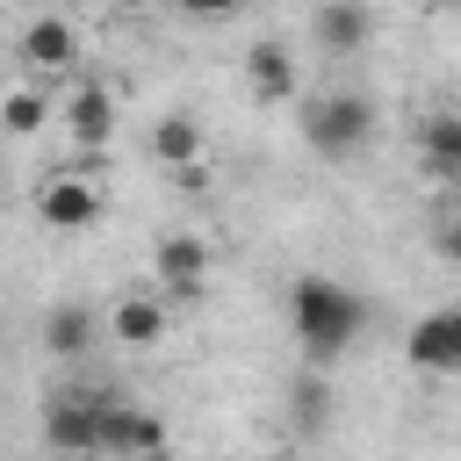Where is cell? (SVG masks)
<instances>
[{
	"label": "cell",
	"mask_w": 461,
	"mask_h": 461,
	"mask_svg": "<svg viewBox=\"0 0 461 461\" xmlns=\"http://www.w3.org/2000/svg\"><path fill=\"white\" fill-rule=\"evenodd\" d=\"M50 115H58V101H50L43 86H7V94H0V130H7V137H36Z\"/></svg>",
	"instance_id": "obj_16"
},
{
	"label": "cell",
	"mask_w": 461,
	"mask_h": 461,
	"mask_svg": "<svg viewBox=\"0 0 461 461\" xmlns=\"http://www.w3.org/2000/svg\"><path fill=\"white\" fill-rule=\"evenodd\" d=\"M58 122H65V137H72L79 151H101V144H115V86H101V79H79V86L58 101Z\"/></svg>",
	"instance_id": "obj_5"
},
{
	"label": "cell",
	"mask_w": 461,
	"mask_h": 461,
	"mask_svg": "<svg viewBox=\"0 0 461 461\" xmlns=\"http://www.w3.org/2000/svg\"><path fill=\"white\" fill-rule=\"evenodd\" d=\"M94 454H115V461H144V454H166V425L151 411H137L130 396L101 389V447Z\"/></svg>",
	"instance_id": "obj_3"
},
{
	"label": "cell",
	"mask_w": 461,
	"mask_h": 461,
	"mask_svg": "<svg viewBox=\"0 0 461 461\" xmlns=\"http://www.w3.org/2000/svg\"><path fill=\"white\" fill-rule=\"evenodd\" d=\"M115 7H130V14H137V7H158V0H115Z\"/></svg>",
	"instance_id": "obj_20"
},
{
	"label": "cell",
	"mask_w": 461,
	"mask_h": 461,
	"mask_svg": "<svg viewBox=\"0 0 461 461\" xmlns=\"http://www.w3.org/2000/svg\"><path fill=\"white\" fill-rule=\"evenodd\" d=\"M151 274H158V288H173L180 303H194L209 288V245L194 230H166L158 252H151Z\"/></svg>",
	"instance_id": "obj_7"
},
{
	"label": "cell",
	"mask_w": 461,
	"mask_h": 461,
	"mask_svg": "<svg viewBox=\"0 0 461 461\" xmlns=\"http://www.w3.org/2000/svg\"><path fill=\"white\" fill-rule=\"evenodd\" d=\"M403 360L425 367V375H454V367H461V310H432V317H418L411 339H403Z\"/></svg>",
	"instance_id": "obj_9"
},
{
	"label": "cell",
	"mask_w": 461,
	"mask_h": 461,
	"mask_svg": "<svg viewBox=\"0 0 461 461\" xmlns=\"http://www.w3.org/2000/svg\"><path fill=\"white\" fill-rule=\"evenodd\" d=\"M43 439L58 454H94L101 447V389H58L43 403Z\"/></svg>",
	"instance_id": "obj_4"
},
{
	"label": "cell",
	"mask_w": 461,
	"mask_h": 461,
	"mask_svg": "<svg viewBox=\"0 0 461 461\" xmlns=\"http://www.w3.org/2000/svg\"><path fill=\"white\" fill-rule=\"evenodd\" d=\"M94 339H101V317H94L86 303H58V310L43 317V346H50L58 360H79Z\"/></svg>",
	"instance_id": "obj_14"
},
{
	"label": "cell",
	"mask_w": 461,
	"mask_h": 461,
	"mask_svg": "<svg viewBox=\"0 0 461 461\" xmlns=\"http://www.w3.org/2000/svg\"><path fill=\"white\" fill-rule=\"evenodd\" d=\"M367 36H375L367 0H317V43H324L331 58H353Z\"/></svg>",
	"instance_id": "obj_12"
},
{
	"label": "cell",
	"mask_w": 461,
	"mask_h": 461,
	"mask_svg": "<svg viewBox=\"0 0 461 461\" xmlns=\"http://www.w3.org/2000/svg\"><path fill=\"white\" fill-rule=\"evenodd\" d=\"M375 137V101L367 94H317L310 108H303V144L317 151V158H353L360 144Z\"/></svg>",
	"instance_id": "obj_2"
},
{
	"label": "cell",
	"mask_w": 461,
	"mask_h": 461,
	"mask_svg": "<svg viewBox=\"0 0 461 461\" xmlns=\"http://www.w3.org/2000/svg\"><path fill=\"white\" fill-rule=\"evenodd\" d=\"M288 324H295L303 360L324 375L331 360H346V353L360 346V331H367V295L346 288V281H331V274H295V281H288Z\"/></svg>",
	"instance_id": "obj_1"
},
{
	"label": "cell",
	"mask_w": 461,
	"mask_h": 461,
	"mask_svg": "<svg viewBox=\"0 0 461 461\" xmlns=\"http://www.w3.org/2000/svg\"><path fill=\"white\" fill-rule=\"evenodd\" d=\"M144 461H173V454H144Z\"/></svg>",
	"instance_id": "obj_22"
},
{
	"label": "cell",
	"mask_w": 461,
	"mask_h": 461,
	"mask_svg": "<svg viewBox=\"0 0 461 461\" xmlns=\"http://www.w3.org/2000/svg\"><path fill=\"white\" fill-rule=\"evenodd\" d=\"M324 403H331V389H324V375L310 367V375L295 382V411H303V425H324Z\"/></svg>",
	"instance_id": "obj_17"
},
{
	"label": "cell",
	"mask_w": 461,
	"mask_h": 461,
	"mask_svg": "<svg viewBox=\"0 0 461 461\" xmlns=\"http://www.w3.org/2000/svg\"><path fill=\"white\" fill-rule=\"evenodd\" d=\"M166 7H180V14H194V22H223V14H238L245 0H166Z\"/></svg>",
	"instance_id": "obj_18"
},
{
	"label": "cell",
	"mask_w": 461,
	"mask_h": 461,
	"mask_svg": "<svg viewBox=\"0 0 461 461\" xmlns=\"http://www.w3.org/2000/svg\"><path fill=\"white\" fill-rule=\"evenodd\" d=\"M425 166H432V180H454L461 173V115L454 108H432L425 115Z\"/></svg>",
	"instance_id": "obj_15"
},
{
	"label": "cell",
	"mask_w": 461,
	"mask_h": 461,
	"mask_svg": "<svg viewBox=\"0 0 461 461\" xmlns=\"http://www.w3.org/2000/svg\"><path fill=\"white\" fill-rule=\"evenodd\" d=\"M166 180H173L180 194H202V187H209V158H194V166H173Z\"/></svg>",
	"instance_id": "obj_19"
},
{
	"label": "cell",
	"mask_w": 461,
	"mask_h": 461,
	"mask_svg": "<svg viewBox=\"0 0 461 461\" xmlns=\"http://www.w3.org/2000/svg\"><path fill=\"white\" fill-rule=\"evenodd\" d=\"M166 324H173V310L158 303V288H130V295L108 310V331H115V346H130V353L158 346V339H166Z\"/></svg>",
	"instance_id": "obj_10"
},
{
	"label": "cell",
	"mask_w": 461,
	"mask_h": 461,
	"mask_svg": "<svg viewBox=\"0 0 461 461\" xmlns=\"http://www.w3.org/2000/svg\"><path fill=\"white\" fill-rule=\"evenodd\" d=\"M259 461H295V454H259Z\"/></svg>",
	"instance_id": "obj_21"
},
{
	"label": "cell",
	"mask_w": 461,
	"mask_h": 461,
	"mask_svg": "<svg viewBox=\"0 0 461 461\" xmlns=\"http://www.w3.org/2000/svg\"><path fill=\"white\" fill-rule=\"evenodd\" d=\"M151 158L173 173V166H194V158H209L202 151V122L187 115V108H173V115H158L151 122Z\"/></svg>",
	"instance_id": "obj_13"
},
{
	"label": "cell",
	"mask_w": 461,
	"mask_h": 461,
	"mask_svg": "<svg viewBox=\"0 0 461 461\" xmlns=\"http://www.w3.org/2000/svg\"><path fill=\"white\" fill-rule=\"evenodd\" d=\"M22 65H29L36 79L72 72V65H79V29H72L65 14H36V22L22 29Z\"/></svg>",
	"instance_id": "obj_8"
},
{
	"label": "cell",
	"mask_w": 461,
	"mask_h": 461,
	"mask_svg": "<svg viewBox=\"0 0 461 461\" xmlns=\"http://www.w3.org/2000/svg\"><path fill=\"white\" fill-rule=\"evenodd\" d=\"M101 187L94 180H79V173H58V180H43L36 187V216L50 223V230H65V238H79V230H94L101 223Z\"/></svg>",
	"instance_id": "obj_6"
},
{
	"label": "cell",
	"mask_w": 461,
	"mask_h": 461,
	"mask_svg": "<svg viewBox=\"0 0 461 461\" xmlns=\"http://www.w3.org/2000/svg\"><path fill=\"white\" fill-rule=\"evenodd\" d=\"M245 86H252V101H259V108L295 101V58H288V43L259 36V43L245 50Z\"/></svg>",
	"instance_id": "obj_11"
}]
</instances>
